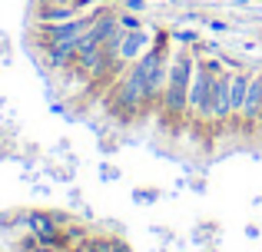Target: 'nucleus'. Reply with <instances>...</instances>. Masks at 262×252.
Returning <instances> with one entry per match:
<instances>
[{"label": "nucleus", "instance_id": "1", "mask_svg": "<svg viewBox=\"0 0 262 252\" xmlns=\"http://www.w3.org/2000/svg\"><path fill=\"white\" fill-rule=\"evenodd\" d=\"M192 73H196V53H192V47H179L173 57H169L166 90H163V100H160V106H156L169 126H179V123L189 120V83H192Z\"/></svg>", "mask_w": 262, "mask_h": 252}, {"label": "nucleus", "instance_id": "2", "mask_svg": "<svg viewBox=\"0 0 262 252\" xmlns=\"http://www.w3.org/2000/svg\"><path fill=\"white\" fill-rule=\"evenodd\" d=\"M153 47V37L146 33V27H140V30H123V40H120V50H116V63L126 70L129 63H136V60L143 57V53Z\"/></svg>", "mask_w": 262, "mask_h": 252}, {"label": "nucleus", "instance_id": "3", "mask_svg": "<svg viewBox=\"0 0 262 252\" xmlns=\"http://www.w3.org/2000/svg\"><path fill=\"white\" fill-rule=\"evenodd\" d=\"M256 129H262V70H252L243 110V133H256Z\"/></svg>", "mask_w": 262, "mask_h": 252}, {"label": "nucleus", "instance_id": "4", "mask_svg": "<svg viewBox=\"0 0 262 252\" xmlns=\"http://www.w3.org/2000/svg\"><path fill=\"white\" fill-rule=\"evenodd\" d=\"M252 70H232L229 73V106H232V129H243V110H246V93H249Z\"/></svg>", "mask_w": 262, "mask_h": 252}, {"label": "nucleus", "instance_id": "5", "mask_svg": "<svg viewBox=\"0 0 262 252\" xmlns=\"http://www.w3.org/2000/svg\"><path fill=\"white\" fill-rule=\"evenodd\" d=\"M43 60L50 70H73V63H77V40L73 43H53L43 50Z\"/></svg>", "mask_w": 262, "mask_h": 252}, {"label": "nucleus", "instance_id": "6", "mask_svg": "<svg viewBox=\"0 0 262 252\" xmlns=\"http://www.w3.org/2000/svg\"><path fill=\"white\" fill-rule=\"evenodd\" d=\"M80 10H73L70 4H60V0H47V4H40L37 10H33V20L37 24H63V20L77 17Z\"/></svg>", "mask_w": 262, "mask_h": 252}, {"label": "nucleus", "instance_id": "7", "mask_svg": "<svg viewBox=\"0 0 262 252\" xmlns=\"http://www.w3.org/2000/svg\"><path fill=\"white\" fill-rule=\"evenodd\" d=\"M86 252H129V246L120 239H110V236H93L86 242Z\"/></svg>", "mask_w": 262, "mask_h": 252}, {"label": "nucleus", "instance_id": "8", "mask_svg": "<svg viewBox=\"0 0 262 252\" xmlns=\"http://www.w3.org/2000/svg\"><path fill=\"white\" fill-rule=\"evenodd\" d=\"M216 236H219V226L216 222H206V226H199L196 233H192V239L196 242H209V239H216Z\"/></svg>", "mask_w": 262, "mask_h": 252}, {"label": "nucleus", "instance_id": "9", "mask_svg": "<svg viewBox=\"0 0 262 252\" xmlns=\"http://www.w3.org/2000/svg\"><path fill=\"white\" fill-rule=\"evenodd\" d=\"M169 37H173L176 43H183V47H196L199 43V33L196 30H173Z\"/></svg>", "mask_w": 262, "mask_h": 252}, {"label": "nucleus", "instance_id": "10", "mask_svg": "<svg viewBox=\"0 0 262 252\" xmlns=\"http://www.w3.org/2000/svg\"><path fill=\"white\" fill-rule=\"evenodd\" d=\"M120 27H123V30H140V27H143L140 13H136V10H126V13H120Z\"/></svg>", "mask_w": 262, "mask_h": 252}, {"label": "nucleus", "instance_id": "11", "mask_svg": "<svg viewBox=\"0 0 262 252\" xmlns=\"http://www.w3.org/2000/svg\"><path fill=\"white\" fill-rule=\"evenodd\" d=\"M60 4H70L73 10L86 13V10H93V7H103V4H110V0H60Z\"/></svg>", "mask_w": 262, "mask_h": 252}, {"label": "nucleus", "instance_id": "12", "mask_svg": "<svg viewBox=\"0 0 262 252\" xmlns=\"http://www.w3.org/2000/svg\"><path fill=\"white\" fill-rule=\"evenodd\" d=\"M160 189H149V186H143V189H133V199L136 202H156V199H160Z\"/></svg>", "mask_w": 262, "mask_h": 252}, {"label": "nucleus", "instance_id": "13", "mask_svg": "<svg viewBox=\"0 0 262 252\" xmlns=\"http://www.w3.org/2000/svg\"><path fill=\"white\" fill-rule=\"evenodd\" d=\"M100 179L103 182H116V179H120V169L110 166V163H103V166H100Z\"/></svg>", "mask_w": 262, "mask_h": 252}, {"label": "nucleus", "instance_id": "14", "mask_svg": "<svg viewBox=\"0 0 262 252\" xmlns=\"http://www.w3.org/2000/svg\"><path fill=\"white\" fill-rule=\"evenodd\" d=\"M206 24H209L212 33H229V24H226V20H216V17H212V20H206Z\"/></svg>", "mask_w": 262, "mask_h": 252}, {"label": "nucleus", "instance_id": "15", "mask_svg": "<svg viewBox=\"0 0 262 252\" xmlns=\"http://www.w3.org/2000/svg\"><path fill=\"white\" fill-rule=\"evenodd\" d=\"M123 7H126V10H136V13H140L143 7H146V0H123Z\"/></svg>", "mask_w": 262, "mask_h": 252}, {"label": "nucleus", "instance_id": "16", "mask_svg": "<svg viewBox=\"0 0 262 252\" xmlns=\"http://www.w3.org/2000/svg\"><path fill=\"white\" fill-rule=\"evenodd\" d=\"M232 4H249V0H232Z\"/></svg>", "mask_w": 262, "mask_h": 252}]
</instances>
